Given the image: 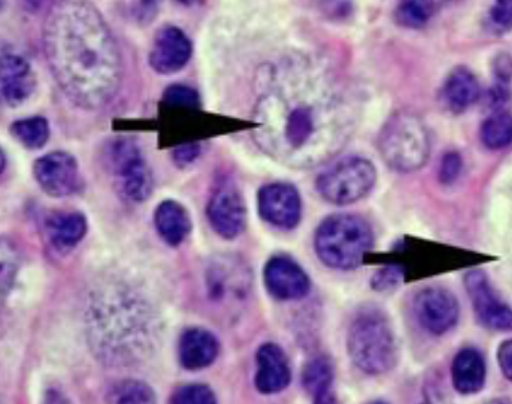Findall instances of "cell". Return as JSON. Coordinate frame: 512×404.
<instances>
[{
  "label": "cell",
  "mask_w": 512,
  "mask_h": 404,
  "mask_svg": "<svg viewBox=\"0 0 512 404\" xmlns=\"http://www.w3.org/2000/svg\"><path fill=\"white\" fill-rule=\"evenodd\" d=\"M465 288L484 327L494 331H512V309L496 297L482 272L474 270L468 273Z\"/></svg>",
  "instance_id": "obj_12"
},
{
  "label": "cell",
  "mask_w": 512,
  "mask_h": 404,
  "mask_svg": "<svg viewBox=\"0 0 512 404\" xmlns=\"http://www.w3.org/2000/svg\"><path fill=\"white\" fill-rule=\"evenodd\" d=\"M154 223L159 237L173 247L182 245L193 229L189 211L173 199L163 200L156 207Z\"/></svg>",
  "instance_id": "obj_19"
},
{
  "label": "cell",
  "mask_w": 512,
  "mask_h": 404,
  "mask_svg": "<svg viewBox=\"0 0 512 404\" xmlns=\"http://www.w3.org/2000/svg\"><path fill=\"white\" fill-rule=\"evenodd\" d=\"M347 348L355 366L366 374L382 375L396 367V333L381 309L367 307L357 313L350 325Z\"/></svg>",
  "instance_id": "obj_3"
},
{
  "label": "cell",
  "mask_w": 512,
  "mask_h": 404,
  "mask_svg": "<svg viewBox=\"0 0 512 404\" xmlns=\"http://www.w3.org/2000/svg\"><path fill=\"white\" fill-rule=\"evenodd\" d=\"M479 96V82L468 69L457 68L449 74L445 81L443 97L451 111H465L478 101Z\"/></svg>",
  "instance_id": "obj_21"
},
{
  "label": "cell",
  "mask_w": 512,
  "mask_h": 404,
  "mask_svg": "<svg viewBox=\"0 0 512 404\" xmlns=\"http://www.w3.org/2000/svg\"><path fill=\"white\" fill-rule=\"evenodd\" d=\"M177 2L182 3V5H194V3L199 2V0H177Z\"/></svg>",
  "instance_id": "obj_34"
},
{
  "label": "cell",
  "mask_w": 512,
  "mask_h": 404,
  "mask_svg": "<svg viewBox=\"0 0 512 404\" xmlns=\"http://www.w3.org/2000/svg\"><path fill=\"white\" fill-rule=\"evenodd\" d=\"M414 313L418 323L426 331L433 335H444L459 320V304L449 290L432 286L417 294Z\"/></svg>",
  "instance_id": "obj_11"
},
{
  "label": "cell",
  "mask_w": 512,
  "mask_h": 404,
  "mask_svg": "<svg viewBox=\"0 0 512 404\" xmlns=\"http://www.w3.org/2000/svg\"><path fill=\"white\" fill-rule=\"evenodd\" d=\"M162 0H132V14L140 25H150L159 13Z\"/></svg>",
  "instance_id": "obj_29"
},
{
  "label": "cell",
  "mask_w": 512,
  "mask_h": 404,
  "mask_svg": "<svg viewBox=\"0 0 512 404\" xmlns=\"http://www.w3.org/2000/svg\"><path fill=\"white\" fill-rule=\"evenodd\" d=\"M492 22L499 29H512V0H495L491 10Z\"/></svg>",
  "instance_id": "obj_30"
},
{
  "label": "cell",
  "mask_w": 512,
  "mask_h": 404,
  "mask_svg": "<svg viewBox=\"0 0 512 404\" xmlns=\"http://www.w3.org/2000/svg\"><path fill=\"white\" fill-rule=\"evenodd\" d=\"M373 245L374 234L369 223L355 215H332L316 230V254L330 268H357Z\"/></svg>",
  "instance_id": "obj_4"
},
{
  "label": "cell",
  "mask_w": 512,
  "mask_h": 404,
  "mask_svg": "<svg viewBox=\"0 0 512 404\" xmlns=\"http://www.w3.org/2000/svg\"><path fill=\"white\" fill-rule=\"evenodd\" d=\"M220 355V341L209 329L194 327L182 333L179 340V362L189 371L210 367Z\"/></svg>",
  "instance_id": "obj_17"
},
{
  "label": "cell",
  "mask_w": 512,
  "mask_h": 404,
  "mask_svg": "<svg viewBox=\"0 0 512 404\" xmlns=\"http://www.w3.org/2000/svg\"><path fill=\"white\" fill-rule=\"evenodd\" d=\"M10 132L15 140L31 151L44 148L50 135L48 121L41 116L15 121Z\"/></svg>",
  "instance_id": "obj_23"
},
{
  "label": "cell",
  "mask_w": 512,
  "mask_h": 404,
  "mask_svg": "<svg viewBox=\"0 0 512 404\" xmlns=\"http://www.w3.org/2000/svg\"><path fill=\"white\" fill-rule=\"evenodd\" d=\"M105 164L121 194L134 203L150 198L154 179L142 151L134 141L117 139L105 148Z\"/></svg>",
  "instance_id": "obj_7"
},
{
  "label": "cell",
  "mask_w": 512,
  "mask_h": 404,
  "mask_svg": "<svg viewBox=\"0 0 512 404\" xmlns=\"http://www.w3.org/2000/svg\"><path fill=\"white\" fill-rule=\"evenodd\" d=\"M257 139L280 163L315 167L338 154L350 133V117L338 97L314 82L276 85L257 107Z\"/></svg>",
  "instance_id": "obj_1"
},
{
  "label": "cell",
  "mask_w": 512,
  "mask_h": 404,
  "mask_svg": "<svg viewBox=\"0 0 512 404\" xmlns=\"http://www.w3.org/2000/svg\"><path fill=\"white\" fill-rule=\"evenodd\" d=\"M201 145L197 143H185L179 145L173 152L174 163L178 167H187L193 164L201 156Z\"/></svg>",
  "instance_id": "obj_31"
},
{
  "label": "cell",
  "mask_w": 512,
  "mask_h": 404,
  "mask_svg": "<svg viewBox=\"0 0 512 404\" xmlns=\"http://www.w3.org/2000/svg\"><path fill=\"white\" fill-rule=\"evenodd\" d=\"M33 175L41 190L52 198H66L81 188L77 160L65 151L50 152L35 160Z\"/></svg>",
  "instance_id": "obj_9"
},
{
  "label": "cell",
  "mask_w": 512,
  "mask_h": 404,
  "mask_svg": "<svg viewBox=\"0 0 512 404\" xmlns=\"http://www.w3.org/2000/svg\"><path fill=\"white\" fill-rule=\"evenodd\" d=\"M175 404H214L217 396L206 384H186L179 387L170 399Z\"/></svg>",
  "instance_id": "obj_28"
},
{
  "label": "cell",
  "mask_w": 512,
  "mask_h": 404,
  "mask_svg": "<svg viewBox=\"0 0 512 404\" xmlns=\"http://www.w3.org/2000/svg\"><path fill=\"white\" fill-rule=\"evenodd\" d=\"M453 386L463 395L482 390L486 380V363L482 353L474 348H465L457 353L452 364Z\"/></svg>",
  "instance_id": "obj_20"
},
{
  "label": "cell",
  "mask_w": 512,
  "mask_h": 404,
  "mask_svg": "<svg viewBox=\"0 0 512 404\" xmlns=\"http://www.w3.org/2000/svg\"><path fill=\"white\" fill-rule=\"evenodd\" d=\"M461 171V158L456 152L445 155L441 164L440 178L443 183H452Z\"/></svg>",
  "instance_id": "obj_32"
},
{
  "label": "cell",
  "mask_w": 512,
  "mask_h": 404,
  "mask_svg": "<svg viewBox=\"0 0 512 404\" xmlns=\"http://www.w3.org/2000/svg\"><path fill=\"white\" fill-rule=\"evenodd\" d=\"M191 56L189 38L178 27L166 26L156 34L150 53V65L155 72L170 74L185 68Z\"/></svg>",
  "instance_id": "obj_14"
},
{
  "label": "cell",
  "mask_w": 512,
  "mask_h": 404,
  "mask_svg": "<svg viewBox=\"0 0 512 404\" xmlns=\"http://www.w3.org/2000/svg\"><path fill=\"white\" fill-rule=\"evenodd\" d=\"M377 182V171L367 159L350 156L320 174L316 187L327 202L351 205L365 198Z\"/></svg>",
  "instance_id": "obj_6"
},
{
  "label": "cell",
  "mask_w": 512,
  "mask_h": 404,
  "mask_svg": "<svg viewBox=\"0 0 512 404\" xmlns=\"http://www.w3.org/2000/svg\"><path fill=\"white\" fill-rule=\"evenodd\" d=\"M113 398L117 403H152L155 402V392L146 383L128 380L115 388Z\"/></svg>",
  "instance_id": "obj_27"
},
{
  "label": "cell",
  "mask_w": 512,
  "mask_h": 404,
  "mask_svg": "<svg viewBox=\"0 0 512 404\" xmlns=\"http://www.w3.org/2000/svg\"><path fill=\"white\" fill-rule=\"evenodd\" d=\"M498 362L500 370L507 379L512 380V339L504 341L499 347Z\"/></svg>",
  "instance_id": "obj_33"
},
{
  "label": "cell",
  "mask_w": 512,
  "mask_h": 404,
  "mask_svg": "<svg viewBox=\"0 0 512 404\" xmlns=\"http://www.w3.org/2000/svg\"><path fill=\"white\" fill-rule=\"evenodd\" d=\"M435 13V0H398L396 21L408 29H421L428 25Z\"/></svg>",
  "instance_id": "obj_24"
},
{
  "label": "cell",
  "mask_w": 512,
  "mask_h": 404,
  "mask_svg": "<svg viewBox=\"0 0 512 404\" xmlns=\"http://www.w3.org/2000/svg\"><path fill=\"white\" fill-rule=\"evenodd\" d=\"M303 386L316 403L334 400V368L327 358H316L303 371Z\"/></svg>",
  "instance_id": "obj_22"
},
{
  "label": "cell",
  "mask_w": 512,
  "mask_h": 404,
  "mask_svg": "<svg viewBox=\"0 0 512 404\" xmlns=\"http://www.w3.org/2000/svg\"><path fill=\"white\" fill-rule=\"evenodd\" d=\"M379 151L393 170L416 171L424 166L431 152L428 132L416 116L398 113L383 127Z\"/></svg>",
  "instance_id": "obj_5"
},
{
  "label": "cell",
  "mask_w": 512,
  "mask_h": 404,
  "mask_svg": "<svg viewBox=\"0 0 512 404\" xmlns=\"http://www.w3.org/2000/svg\"><path fill=\"white\" fill-rule=\"evenodd\" d=\"M483 144L490 149L507 147L512 141V116L510 113H496L484 121L482 131Z\"/></svg>",
  "instance_id": "obj_25"
},
{
  "label": "cell",
  "mask_w": 512,
  "mask_h": 404,
  "mask_svg": "<svg viewBox=\"0 0 512 404\" xmlns=\"http://www.w3.org/2000/svg\"><path fill=\"white\" fill-rule=\"evenodd\" d=\"M163 104L173 111H199L201 98L194 89L185 85H171L163 94Z\"/></svg>",
  "instance_id": "obj_26"
},
{
  "label": "cell",
  "mask_w": 512,
  "mask_h": 404,
  "mask_svg": "<svg viewBox=\"0 0 512 404\" xmlns=\"http://www.w3.org/2000/svg\"><path fill=\"white\" fill-rule=\"evenodd\" d=\"M46 235L54 249L64 253L74 249L88 231V221L80 211H58L45 221Z\"/></svg>",
  "instance_id": "obj_18"
},
{
  "label": "cell",
  "mask_w": 512,
  "mask_h": 404,
  "mask_svg": "<svg viewBox=\"0 0 512 404\" xmlns=\"http://www.w3.org/2000/svg\"><path fill=\"white\" fill-rule=\"evenodd\" d=\"M45 50L60 88L82 108L104 107L121 80L115 38L88 0H58L45 23Z\"/></svg>",
  "instance_id": "obj_2"
},
{
  "label": "cell",
  "mask_w": 512,
  "mask_h": 404,
  "mask_svg": "<svg viewBox=\"0 0 512 404\" xmlns=\"http://www.w3.org/2000/svg\"><path fill=\"white\" fill-rule=\"evenodd\" d=\"M3 101L11 108L29 100L35 89V76L29 62L14 53H5L0 66Z\"/></svg>",
  "instance_id": "obj_16"
},
{
  "label": "cell",
  "mask_w": 512,
  "mask_h": 404,
  "mask_svg": "<svg viewBox=\"0 0 512 404\" xmlns=\"http://www.w3.org/2000/svg\"><path fill=\"white\" fill-rule=\"evenodd\" d=\"M259 213L263 221L277 229L291 230L302 218V199L292 184L272 183L259 192Z\"/></svg>",
  "instance_id": "obj_10"
},
{
  "label": "cell",
  "mask_w": 512,
  "mask_h": 404,
  "mask_svg": "<svg viewBox=\"0 0 512 404\" xmlns=\"http://www.w3.org/2000/svg\"><path fill=\"white\" fill-rule=\"evenodd\" d=\"M206 214L211 229L220 237L237 238L246 225V206L240 188L232 180H221L211 194Z\"/></svg>",
  "instance_id": "obj_8"
},
{
  "label": "cell",
  "mask_w": 512,
  "mask_h": 404,
  "mask_svg": "<svg viewBox=\"0 0 512 404\" xmlns=\"http://www.w3.org/2000/svg\"><path fill=\"white\" fill-rule=\"evenodd\" d=\"M257 372L254 378L257 390L264 395L277 394L291 382V368L287 356L279 345H261L256 355Z\"/></svg>",
  "instance_id": "obj_15"
},
{
  "label": "cell",
  "mask_w": 512,
  "mask_h": 404,
  "mask_svg": "<svg viewBox=\"0 0 512 404\" xmlns=\"http://www.w3.org/2000/svg\"><path fill=\"white\" fill-rule=\"evenodd\" d=\"M264 282L272 297L295 301L310 292V278L302 266L288 257H273L264 268Z\"/></svg>",
  "instance_id": "obj_13"
}]
</instances>
